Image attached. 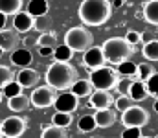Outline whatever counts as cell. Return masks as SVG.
Here are the masks:
<instances>
[{
  "instance_id": "obj_12",
  "label": "cell",
  "mask_w": 158,
  "mask_h": 138,
  "mask_svg": "<svg viewBox=\"0 0 158 138\" xmlns=\"http://www.w3.org/2000/svg\"><path fill=\"white\" fill-rule=\"evenodd\" d=\"M37 19L33 15H30L28 11H19L17 15H13V30L17 33H28L35 28Z\"/></svg>"
},
{
  "instance_id": "obj_7",
  "label": "cell",
  "mask_w": 158,
  "mask_h": 138,
  "mask_svg": "<svg viewBox=\"0 0 158 138\" xmlns=\"http://www.w3.org/2000/svg\"><path fill=\"white\" fill-rule=\"evenodd\" d=\"M121 123L125 127H143L149 123V112L140 105H132L131 109L121 112Z\"/></svg>"
},
{
  "instance_id": "obj_14",
  "label": "cell",
  "mask_w": 158,
  "mask_h": 138,
  "mask_svg": "<svg viewBox=\"0 0 158 138\" xmlns=\"http://www.w3.org/2000/svg\"><path fill=\"white\" fill-rule=\"evenodd\" d=\"M9 61L11 65L15 66H20V68H26L33 63V53L28 50V48H15L11 53H9Z\"/></svg>"
},
{
  "instance_id": "obj_38",
  "label": "cell",
  "mask_w": 158,
  "mask_h": 138,
  "mask_svg": "<svg viewBox=\"0 0 158 138\" xmlns=\"http://www.w3.org/2000/svg\"><path fill=\"white\" fill-rule=\"evenodd\" d=\"M53 46H39V52L42 57H53Z\"/></svg>"
},
{
  "instance_id": "obj_5",
  "label": "cell",
  "mask_w": 158,
  "mask_h": 138,
  "mask_svg": "<svg viewBox=\"0 0 158 138\" xmlns=\"http://www.w3.org/2000/svg\"><path fill=\"white\" fill-rule=\"evenodd\" d=\"M64 44H68L74 52H86L94 44V35L85 26H76V28H70L66 31Z\"/></svg>"
},
{
  "instance_id": "obj_31",
  "label": "cell",
  "mask_w": 158,
  "mask_h": 138,
  "mask_svg": "<svg viewBox=\"0 0 158 138\" xmlns=\"http://www.w3.org/2000/svg\"><path fill=\"white\" fill-rule=\"evenodd\" d=\"M15 79V74H13V70L9 68V66H6V65H0V89H4L7 83H11Z\"/></svg>"
},
{
  "instance_id": "obj_2",
  "label": "cell",
  "mask_w": 158,
  "mask_h": 138,
  "mask_svg": "<svg viewBox=\"0 0 158 138\" xmlns=\"http://www.w3.org/2000/svg\"><path fill=\"white\" fill-rule=\"evenodd\" d=\"M112 9L109 0H83L79 6V19L86 26H103L110 19Z\"/></svg>"
},
{
  "instance_id": "obj_26",
  "label": "cell",
  "mask_w": 158,
  "mask_h": 138,
  "mask_svg": "<svg viewBox=\"0 0 158 138\" xmlns=\"http://www.w3.org/2000/svg\"><path fill=\"white\" fill-rule=\"evenodd\" d=\"M96 127H98V123H96L94 114H83V116L79 118L77 129L81 131V133H92Z\"/></svg>"
},
{
  "instance_id": "obj_32",
  "label": "cell",
  "mask_w": 158,
  "mask_h": 138,
  "mask_svg": "<svg viewBox=\"0 0 158 138\" xmlns=\"http://www.w3.org/2000/svg\"><path fill=\"white\" fill-rule=\"evenodd\" d=\"M2 92H4L6 98H13V96H17V94L22 92V87H20V83H19L17 79H13L11 83H7V85L2 89Z\"/></svg>"
},
{
  "instance_id": "obj_18",
  "label": "cell",
  "mask_w": 158,
  "mask_h": 138,
  "mask_svg": "<svg viewBox=\"0 0 158 138\" xmlns=\"http://www.w3.org/2000/svg\"><path fill=\"white\" fill-rule=\"evenodd\" d=\"M48 9H50L48 0H30L28 2V7H26V11L30 15H33L35 19L37 17H46L48 15Z\"/></svg>"
},
{
  "instance_id": "obj_4",
  "label": "cell",
  "mask_w": 158,
  "mask_h": 138,
  "mask_svg": "<svg viewBox=\"0 0 158 138\" xmlns=\"http://www.w3.org/2000/svg\"><path fill=\"white\" fill-rule=\"evenodd\" d=\"M90 81L94 85V89L99 90H112L116 89L119 81V74L116 72V68L110 66H99L96 70H90Z\"/></svg>"
},
{
  "instance_id": "obj_9",
  "label": "cell",
  "mask_w": 158,
  "mask_h": 138,
  "mask_svg": "<svg viewBox=\"0 0 158 138\" xmlns=\"http://www.w3.org/2000/svg\"><path fill=\"white\" fill-rule=\"evenodd\" d=\"M107 59H105V53H103V48L101 46H90L86 52H83V65L86 66V70H96L99 66H105Z\"/></svg>"
},
{
  "instance_id": "obj_19",
  "label": "cell",
  "mask_w": 158,
  "mask_h": 138,
  "mask_svg": "<svg viewBox=\"0 0 158 138\" xmlns=\"http://www.w3.org/2000/svg\"><path fill=\"white\" fill-rule=\"evenodd\" d=\"M129 96H131L134 101H143V99H147V98H149V92H147V87H145V81L134 79V83L131 85Z\"/></svg>"
},
{
  "instance_id": "obj_1",
  "label": "cell",
  "mask_w": 158,
  "mask_h": 138,
  "mask_svg": "<svg viewBox=\"0 0 158 138\" xmlns=\"http://www.w3.org/2000/svg\"><path fill=\"white\" fill-rule=\"evenodd\" d=\"M44 79L55 90H68L79 79V74L74 65L64 63V61H53L48 66V70L44 74Z\"/></svg>"
},
{
  "instance_id": "obj_27",
  "label": "cell",
  "mask_w": 158,
  "mask_h": 138,
  "mask_svg": "<svg viewBox=\"0 0 158 138\" xmlns=\"http://www.w3.org/2000/svg\"><path fill=\"white\" fill-rule=\"evenodd\" d=\"M136 70H138V65H134L132 61H121L118 66H116V72L123 77H134L136 76Z\"/></svg>"
},
{
  "instance_id": "obj_34",
  "label": "cell",
  "mask_w": 158,
  "mask_h": 138,
  "mask_svg": "<svg viewBox=\"0 0 158 138\" xmlns=\"http://www.w3.org/2000/svg\"><path fill=\"white\" fill-rule=\"evenodd\" d=\"M134 83V77H123V79H119L118 85H116V90L119 94H127L129 96V90H131V85Z\"/></svg>"
},
{
  "instance_id": "obj_6",
  "label": "cell",
  "mask_w": 158,
  "mask_h": 138,
  "mask_svg": "<svg viewBox=\"0 0 158 138\" xmlns=\"http://www.w3.org/2000/svg\"><path fill=\"white\" fill-rule=\"evenodd\" d=\"M31 105L35 109H48V107H53L55 99H57V94H55V89L50 87L48 83L46 85H40V87H35L31 96Z\"/></svg>"
},
{
  "instance_id": "obj_48",
  "label": "cell",
  "mask_w": 158,
  "mask_h": 138,
  "mask_svg": "<svg viewBox=\"0 0 158 138\" xmlns=\"http://www.w3.org/2000/svg\"><path fill=\"white\" fill-rule=\"evenodd\" d=\"M155 138H158V136H155Z\"/></svg>"
},
{
  "instance_id": "obj_30",
  "label": "cell",
  "mask_w": 158,
  "mask_h": 138,
  "mask_svg": "<svg viewBox=\"0 0 158 138\" xmlns=\"http://www.w3.org/2000/svg\"><path fill=\"white\" fill-rule=\"evenodd\" d=\"M153 74H155V72H153V66H151L149 63H140V65H138V70H136V79L147 81Z\"/></svg>"
},
{
  "instance_id": "obj_25",
  "label": "cell",
  "mask_w": 158,
  "mask_h": 138,
  "mask_svg": "<svg viewBox=\"0 0 158 138\" xmlns=\"http://www.w3.org/2000/svg\"><path fill=\"white\" fill-rule=\"evenodd\" d=\"M74 53H76V52H74L68 44H61V46H55V50H53V59H55V61L70 63V59L74 57Z\"/></svg>"
},
{
  "instance_id": "obj_23",
  "label": "cell",
  "mask_w": 158,
  "mask_h": 138,
  "mask_svg": "<svg viewBox=\"0 0 158 138\" xmlns=\"http://www.w3.org/2000/svg\"><path fill=\"white\" fill-rule=\"evenodd\" d=\"M142 55H143L149 63H151V61L158 63V39H151L149 43H143Z\"/></svg>"
},
{
  "instance_id": "obj_46",
  "label": "cell",
  "mask_w": 158,
  "mask_h": 138,
  "mask_svg": "<svg viewBox=\"0 0 158 138\" xmlns=\"http://www.w3.org/2000/svg\"><path fill=\"white\" fill-rule=\"evenodd\" d=\"M90 138H101V136H90Z\"/></svg>"
},
{
  "instance_id": "obj_39",
  "label": "cell",
  "mask_w": 158,
  "mask_h": 138,
  "mask_svg": "<svg viewBox=\"0 0 158 138\" xmlns=\"http://www.w3.org/2000/svg\"><path fill=\"white\" fill-rule=\"evenodd\" d=\"M151 39H153V33H149V31H147V33H142V41H143V43H149Z\"/></svg>"
},
{
  "instance_id": "obj_40",
  "label": "cell",
  "mask_w": 158,
  "mask_h": 138,
  "mask_svg": "<svg viewBox=\"0 0 158 138\" xmlns=\"http://www.w3.org/2000/svg\"><path fill=\"white\" fill-rule=\"evenodd\" d=\"M6 17H7V15H4V13L0 11V30L6 28Z\"/></svg>"
},
{
  "instance_id": "obj_44",
  "label": "cell",
  "mask_w": 158,
  "mask_h": 138,
  "mask_svg": "<svg viewBox=\"0 0 158 138\" xmlns=\"http://www.w3.org/2000/svg\"><path fill=\"white\" fill-rule=\"evenodd\" d=\"M2 98H6V96H4V92H2V89H0V101H2Z\"/></svg>"
},
{
  "instance_id": "obj_33",
  "label": "cell",
  "mask_w": 158,
  "mask_h": 138,
  "mask_svg": "<svg viewBox=\"0 0 158 138\" xmlns=\"http://www.w3.org/2000/svg\"><path fill=\"white\" fill-rule=\"evenodd\" d=\"M145 87H147V92L149 96L153 98H158V72H155L147 81H145Z\"/></svg>"
},
{
  "instance_id": "obj_41",
  "label": "cell",
  "mask_w": 158,
  "mask_h": 138,
  "mask_svg": "<svg viewBox=\"0 0 158 138\" xmlns=\"http://www.w3.org/2000/svg\"><path fill=\"white\" fill-rule=\"evenodd\" d=\"M123 4H125V0H114L112 2V7H121Z\"/></svg>"
},
{
  "instance_id": "obj_16",
  "label": "cell",
  "mask_w": 158,
  "mask_h": 138,
  "mask_svg": "<svg viewBox=\"0 0 158 138\" xmlns=\"http://www.w3.org/2000/svg\"><path fill=\"white\" fill-rule=\"evenodd\" d=\"M7 107L13 112H22V111H28L31 107V99H30V96L20 92V94H17L13 98H7Z\"/></svg>"
},
{
  "instance_id": "obj_45",
  "label": "cell",
  "mask_w": 158,
  "mask_h": 138,
  "mask_svg": "<svg viewBox=\"0 0 158 138\" xmlns=\"http://www.w3.org/2000/svg\"><path fill=\"white\" fill-rule=\"evenodd\" d=\"M2 53H4V50H2V48H0V57H2Z\"/></svg>"
},
{
  "instance_id": "obj_10",
  "label": "cell",
  "mask_w": 158,
  "mask_h": 138,
  "mask_svg": "<svg viewBox=\"0 0 158 138\" xmlns=\"http://www.w3.org/2000/svg\"><path fill=\"white\" fill-rule=\"evenodd\" d=\"M53 107H55V112H74L79 109V96L64 90L61 96H57Z\"/></svg>"
},
{
  "instance_id": "obj_17",
  "label": "cell",
  "mask_w": 158,
  "mask_h": 138,
  "mask_svg": "<svg viewBox=\"0 0 158 138\" xmlns=\"http://www.w3.org/2000/svg\"><path fill=\"white\" fill-rule=\"evenodd\" d=\"M94 118H96V123L99 129H109L116 123V112H112L110 109H101V111H96L94 112Z\"/></svg>"
},
{
  "instance_id": "obj_43",
  "label": "cell",
  "mask_w": 158,
  "mask_h": 138,
  "mask_svg": "<svg viewBox=\"0 0 158 138\" xmlns=\"http://www.w3.org/2000/svg\"><path fill=\"white\" fill-rule=\"evenodd\" d=\"M0 138H4V131H2V123H0Z\"/></svg>"
},
{
  "instance_id": "obj_3",
  "label": "cell",
  "mask_w": 158,
  "mask_h": 138,
  "mask_svg": "<svg viewBox=\"0 0 158 138\" xmlns=\"http://www.w3.org/2000/svg\"><path fill=\"white\" fill-rule=\"evenodd\" d=\"M101 48H103L105 59L112 65H119L121 61L129 59L134 50V46L129 44L125 37H110L101 44Z\"/></svg>"
},
{
  "instance_id": "obj_42",
  "label": "cell",
  "mask_w": 158,
  "mask_h": 138,
  "mask_svg": "<svg viewBox=\"0 0 158 138\" xmlns=\"http://www.w3.org/2000/svg\"><path fill=\"white\" fill-rule=\"evenodd\" d=\"M155 112H158V98H156V101H155Z\"/></svg>"
},
{
  "instance_id": "obj_22",
  "label": "cell",
  "mask_w": 158,
  "mask_h": 138,
  "mask_svg": "<svg viewBox=\"0 0 158 138\" xmlns=\"http://www.w3.org/2000/svg\"><path fill=\"white\" fill-rule=\"evenodd\" d=\"M92 89H94V85H92L90 79H77L74 83V87H72V92L77 94L79 98H86V96H90L94 92Z\"/></svg>"
},
{
  "instance_id": "obj_21",
  "label": "cell",
  "mask_w": 158,
  "mask_h": 138,
  "mask_svg": "<svg viewBox=\"0 0 158 138\" xmlns=\"http://www.w3.org/2000/svg\"><path fill=\"white\" fill-rule=\"evenodd\" d=\"M40 138H68V135H66L64 127H59V125L52 123V125H42Z\"/></svg>"
},
{
  "instance_id": "obj_35",
  "label": "cell",
  "mask_w": 158,
  "mask_h": 138,
  "mask_svg": "<svg viewBox=\"0 0 158 138\" xmlns=\"http://www.w3.org/2000/svg\"><path fill=\"white\" fill-rule=\"evenodd\" d=\"M55 39H57V37H55V33H46V31H44V33H40V35H39L37 44H39V46H53V44H55Z\"/></svg>"
},
{
  "instance_id": "obj_29",
  "label": "cell",
  "mask_w": 158,
  "mask_h": 138,
  "mask_svg": "<svg viewBox=\"0 0 158 138\" xmlns=\"http://www.w3.org/2000/svg\"><path fill=\"white\" fill-rule=\"evenodd\" d=\"M72 122H74V116H72V112H55L53 116H52V123H55V125H59V127H68V125H72Z\"/></svg>"
},
{
  "instance_id": "obj_28",
  "label": "cell",
  "mask_w": 158,
  "mask_h": 138,
  "mask_svg": "<svg viewBox=\"0 0 158 138\" xmlns=\"http://www.w3.org/2000/svg\"><path fill=\"white\" fill-rule=\"evenodd\" d=\"M132 105H136V101H134L131 96H127V94H119L118 98L114 99V107H116L118 112H125V111L131 109Z\"/></svg>"
},
{
  "instance_id": "obj_24",
  "label": "cell",
  "mask_w": 158,
  "mask_h": 138,
  "mask_svg": "<svg viewBox=\"0 0 158 138\" xmlns=\"http://www.w3.org/2000/svg\"><path fill=\"white\" fill-rule=\"evenodd\" d=\"M0 11L4 15H17L22 11V0H0Z\"/></svg>"
},
{
  "instance_id": "obj_36",
  "label": "cell",
  "mask_w": 158,
  "mask_h": 138,
  "mask_svg": "<svg viewBox=\"0 0 158 138\" xmlns=\"http://www.w3.org/2000/svg\"><path fill=\"white\" fill-rule=\"evenodd\" d=\"M142 136V127H125L121 138H140Z\"/></svg>"
},
{
  "instance_id": "obj_8",
  "label": "cell",
  "mask_w": 158,
  "mask_h": 138,
  "mask_svg": "<svg viewBox=\"0 0 158 138\" xmlns=\"http://www.w3.org/2000/svg\"><path fill=\"white\" fill-rule=\"evenodd\" d=\"M2 131L6 138H20L26 131V120L20 116H7L2 122Z\"/></svg>"
},
{
  "instance_id": "obj_11",
  "label": "cell",
  "mask_w": 158,
  "mask_h": 138,
  "mask_svg": "<svg viewBox=\"0 0 158 138\" xmlns=\"http://www.w3.org/2000/svg\"><path fill=\"white\" fill-rule=\"evenodd\" d=\"M114 103V96L110 90H96L88 96V107H92L94 111H101V109H110V105Z\"/></svg>"
},
{
  "instance_id": "obj_15",
  "label": "cell",
  "mask_w": 158,
  "mask_h": 138,
  "mask_svg": "<svg viewBox=\"0 0 158 138\" xmlns=\"http://www.w3.org/2000/svg\"><path fill=\"white\" fill-rule=\"evenodd\" d=\"M19 44V35L15 30H0V48L4 52H13Z\"/></svg>"
},
{
  "instance_id": "obj_20",
  "label": "cell",
  "mask_w": 158,
  "mask_h": 138,
  "mask_svg": "<svg viewBox=\"0 0 158 138\" xmlns=\"http://www.w3.org/2000/svg\"><path fill=\"white\" fill-rule=\"evenodd\" d=\"M143 19L149 24L158 26V0H149L143 6Z\"/></svg>"
},
{
  "instance_id": "obj_37",
  "label": "cell",
  "mask_w": 158,
  "mask_h": 138,
  "mask_svg": "<svg viewBox=\"0 0 158 138\" xmlns=\"http://www.w3.org/2000/svg\"><path fill=\"white\" fill-rule=\"evenodd\" d=\"M125 39H127V43H129L131 46H136L138 43H142V33H140V31H134V30H131V31H127Z\"/></svg>"
},
{
  "instance_id": "obj_13",
  "label": "cell",
  "mask_w": 158,
  "mask_h": 138,
  "mask_svg": "<svg viewBox=\"0 0 158 138\" xmlns=\"http://www.w3.org/2000/svg\"><path fill=\"white\" fill-rule=\"evenodd\" d=\"M17 81L20 83L22 89H35L40 81V74L33 68H22L17 74Z\"/></svg>"
},
{
  "instance_id": "obj_47",
  "label": "cell",
  "mask_w": 158,
  "mask_h": 138,
  "mask_svg": "<svg viewBox=\"0 0 158 138\" xmlns=\"http://www.w3.org/2000/svg\"><path fill=\"white\" fill-rule=\"evenodd\" d=\"M140 138H149V136H140Z\"/></svg>"
}]
</instances>
